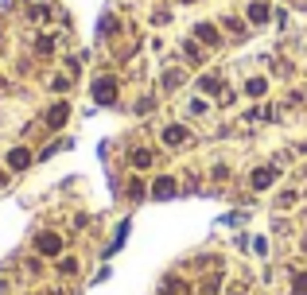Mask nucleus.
Wrapping results in <instances>:
<instances>
[{
  "label": "nucleus",
  "mask_w": 307,
  "mask_h": 295,
  "mask_svg": "<svg viewBox=\"0 0 307 295\" xmlns=\"http://www.w3.org/2000/svg\"><path fill=\"white\" fill-rule=\"evenodd\" d=\"M94 97H97L101 105H113V101H117V82H113V78H97V82H94Z\"/></svg>",
  "instance_id": "obj_1"
},
{
  "label": "nucleus",
  "mask_w": 307,
  "mask_h": 295,
  "mask_svg": "<svg viewBox=\"0 0 307 295\" xmlns=\"http://www.w3.org/2000/svg\"><path fill=\"white\" fill-rule=\"evenodd\" d=\"M35 249L43 252V256H59V252H62V237L59 233H39L35 237Z\"/></svg>",
  "instance_id": "obj_2"
},
{
  "label": "nucleus",
  "mask_w": 307,
  "mask_h": 295,
  "mask_svg": "<svg viewBox=\"0 0 307 295\" xmlns=\"http://www.w3.org/2000/svg\"><path fill=\"white\" fill-rule=\"evenodd\" d=\"M194 39L206 43V47H218L222 43V35H218V27H214V24H194Z\"/></svg>",
  "instance_id": "obj_3"
},
{
  "label": "nucleus",
  "mask_w": 307,
  "mask_h": 295,
  "mask_svg": "<svg viewBox=\"0 0 307 295\" xmlns=\"http://www.w3.org/2000/svg\"><path fill=\"white\" fill-rule=\"evenodd\" d=\"M66 117H70V105H66V101H55L51 113H47V128H62V124H66Z\"/></svg>",
  "instance_id": "obj_4"
},
{
  "label": "nucleus",
  "mask_w": 307,
  "mask_h": 295,
  "mask_svg": "<svg viewBox=\"0 0 307 295\" xmlns=\"http://www.w3.org/2000/svg\"><path fill=\"white\" fill-rule=\"evenodd\" d=\"M8 167L12 171H27V167H31V152H27V148H12L8 152Z\"/></svg>",
  "instance_id": "obj_5"
},
{
  "label": "nucleus",
  "mask_w": 307,
  "mask_h": 295,
  "mask_svg": "<svg viewBox=\"0 0 307 295\" xmlns=\"http://www.w3.org/2000/svg\"><path fill=\"white\" fill-rule=\"evenodd\" d=\"M187 136H191V132H187L183 124H167V128H164V144H167V148H179V144H187Z\"/></svg>",
  "instance_id": "obj_6"
},
{
  "label": "nucleus",
  "mask_w": 307,
  "mask_h": 295,
  "mask_svg": "<svg viewBox=\"0 0 307 295\" xmlns=\"http://www.w3.org/2000/svg\"><path fill=\"white\" fill-rule=\"evenodd\" d=\"M272 179H276V167H261V171H253V191H264V187H272Z\"/></svg>",
  "instance_id": "obj_7"
},
{
  "label": "nucleus",
  "mask_w": 307,
  "mask_h": 295,
  "mask_svg": "<svg viewBox=\"0 0 307 295\" xmlns=\"http://www.w3.org/2000/svg\"><path fill=\"white\" fill-rule=\"evenodd\" d=\"M152 194H156V198H171V194H175V179H167V175L156 179L152 182Z\"/></svg>",
  "instance_id": "obj_8"
},
{
  "label": "nucleus",
  "mask_w": 307,
  "mask_h": 295,
  "mask_svg": "<svg viewBox=\"0 0 307 295\" xmlns=\"http://www.w3.org/2000/svg\"><path fill=\"white\" fill-rule=\"evenodd\" d=\"M245 16H249V24H264V20H268V4H264V0H253Z\"/></svg>",
  "instance_id": "obj_9"
},
{
  "label": "nucleus",
  "mask_w": 307,
  "mask_h": 295,
  "mask_svg": "<svg viewBox=\"0 0 307 295\" xmlns=\"http://www.w3.org/2000/svg\"><path fill=\"white\" fill-rule=\"evenodd\" d=\"M132 167H136V171L152 167V152H148V148H136V152H132Z\"/></svg>",
  "instance_id": "obj_10"
},
{
  "label": "nucleus",
  "mask_w": 307,
  "mask_h": 295,
  "mask_svg": "<svg viewBox=\"0 0 307 295\" xmlns=\"http://www.w3.org/2000/svg\"><path fill=\"white\" fill-rule=\"evenodd\" d=\"M264 89H268V82H264V78H249L245 82V94L249 97H264Z\"/></svg>",
  "instance_id": "obj_11"
},
{
  "label": "nucleus",
  "mask_w": 307,
  "mask_h": 295,
  "mask_svg": "<svg viewBox=\"0 0 307 295\" xmlns=\"http://www.w3.org/2000/svg\"><path fill=\"white\" fill-rule=\"evenodd\" d=\"M164 295H187V284H179V280L171 276V280L164 284Z\"/></svg>",
  "instance_id": "obj_12"
},
{
  "label": "nucleus",
  "mask_w": 307,
  "mask_h": 295,
  "mask_svg": "<svg viewBox=\"0 0 307 295\" xmlns=\"http://www.w3.org/2000/svg\"><path fill=\"white\" fill-rule=\"evenodd\" d=\"M59 272H62V276H74V272H78V261H74V256H66V261H59Z\"/></svg>",
  "instance_id": "obj_13"
},
{
  "label": "nucleus",
  "mask_w": 307,
  "mask_h": 295,
  "mask_svg": "<svg viewBox=\"0 0 307 295\" xmlns=\"http://www.w3.org/2000/svg\"><path fill=\"white\" fill-rule=\"evenodd\" d=\"M179 82H183V70H167V78H164V86H167V89H175Z\"/></svg>",
  "instance_id": "obj_14"
},
{
  "label": "nucleus",
  "mask_w": 307,
  "mask_h": 295,
  "mask_svg": "<svg viewBox=\"0 0 307 295\" xmlns=\"http://www.w3.org/2000/svg\"><path fill=\"white\" fill-rule=\"evenodd\" d=\"M183 54H187V59H191V62H198V47H194L191 39H187V43H183Z\"/></svg>",
  "instance_id": "obj_15"
},
{
  "label": "nucleus",
  "mask_w": 307,
  "mask_h": 295,
  "mask_svg": "<svg viewBox=\"0 0 307 295\" xmlns=\"http://www.w3.org/2000/svg\"><path fill=\"white\" fill-rule=\"evenodd\" d=\"M187 109H191V113H194V117H198V113H206V101H202V97H194V101H191V105H187Z\"/></svg>",
  "instance_id": "obj_16"
},
{
  "label": "nucleus",
  "mask_w": 307,
  "mask_h": 295,
  "mask_svg": "<svg viewBox=\"0 0 307 295\" xmlns=\"http://www.w3.org/2000/svg\"><path fill=\"white\" fill-rule=\"evenodd\" d=\"M296 291L307 295V272H299V276H296Z\"/></svg>",
  "instance_id": "obj_17"
},
{
  "label": "nucleus",
  "mask_w": 307,
  "mask_h": 295,
  "mask_svg": "<svg viewBox=\"0 0 307 295\" xmlns=\"http://www.w3.org/2000/svg\"><path fill=\"white\" fill-rule=\"evenodd\" d=\"M0 182H4V171H0Z\"/></svg>",
  "instance_id": "obj_18"
},
{
  "label": "nucleus",
  "mask_w": 307,
  "mask_h": 295,
  "mask_svg": "<svg viewBox=\"0 0 307 295\" xmlns=\"http://www.w3.org/2000/svg\"><path fill=\"white\" fill-rule=\"evenodd\" d=\"M303 249H307V237H303Z\"/></svg>",
  "instance_id": "obj_19"
}]
</instances>
